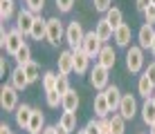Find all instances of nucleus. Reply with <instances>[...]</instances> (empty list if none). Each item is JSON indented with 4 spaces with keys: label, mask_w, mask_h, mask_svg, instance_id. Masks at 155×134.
I'll return each instance as SVG.
<instances>
[{
    "label": "nucleus",
    "mask_w": 155,
    "mask_h": 134,
    "mask_svg": "<svg viewBox=\"0 0 155 134\" xmlns=\"http://www.w3.org/2000/svg\"><path fill=\"white\" fill-rule=\"evenodd\" d=\"M85 38V31L79 20H72L70 25L65 27V40L68 45H70V49H81V42Z\"/></svg>",
    "instance_id": "obj_1"
},
{
    "label": "nucleus",
    "mask_w": 155,
    "mask_h": 134,
    "mask_svg": "<svg viewBox=\"0 0 155 134\" xmlns=\"http://www.w3.org/2000/svg\"><path fill=\"white\" fill-rule=\"evenodd\" d=\"M126 67H128L130 74L142 72V67H144V49L140 45H130L128 47V51H126Z\"/></svg>",
    "instance_id": "obj_2"
},
{
    "label": "nucleus",
    "mask_w": 155,
    "mask_h": 134,
    "mask_svg": "<svg viewBox=\"0 0 155 134\" xmlns=\"http://www.w3.org/2000/svg\"><path fill=\"white\" fill-rule=\"evenodd\" d=\"M0 105H2L5 112H16V107H18V89L14 87V85H2V89H0Z\"/></svg>",
    "instance_id": "obj_3"
},
{
    "label": "nucleus",
    "mask_w": 155,
    "mask_h": 134,
    "mask_svg": "<svg viewBox=\"0 0 155 134\" xmlns=\"http://www.w3.org/2000/svg\"><path fill=\"white\" fill-rule=\"evenodd\" d=\"M108 72H110V69H106L104 65H99V63H97L92 69H90V83H92L94 89L104 92V89L110 85V83H108Z\"/></svg>",
    "instance_id": "obj_4"
},
{
    "label": "nucleus",
    "mask_w": 155,
    "mask_h": 134,
    "mask_svg": "<svg viewBox=\"0 0 155 134\" xmlns=\"http://www.w3.org/2000/svg\"><path fill=\"white\" fill-rule=\"evenodd\" d=\"M23 38H25V34L18 29V27H16V29H9V36H7V40H5V45H2L5 51H7L9 56H16V54H18V49L25 45Z\"/></svg>",
    "instance_id": "obj_5"
},
{
    "label": "nucleus",
    "mask_w": 155,
    "mask_h": 134,
    "mask_svg": "<svg viewBox=\"0 0 155 134\" xmlns=\"http://www.w3.org/2000/svg\"><path fill=\"white\" fill-rule=\"evenodd\" d=\"M63 36H65V29H63V23H61V20H58L56 18V16H54V18H47V42H50V45H58V42H61V38H63Z\"/></svg>",
    "instance_id": "obj_6"
},
{
    "label": "nucleus",
    "mask_w": 155,
    "mask_h": 134,
    "mask_svg": "<svg viewBox=\"0 0 155 134\" xmlns=\"http://www.w3.org/2000/svg\"><path fill=\"white\" fill-rule=\"evenodd\" d=\"M101 47H104V42L99 40V36L94 34V31H85V38L81 42V49L88 54L90 58H97L99 51H101Z\"/></svg>",
    "instance_id": "obj_7"
},
{
    "label": "nucleus",
    "mask_w": 155,
    "mask_h": 134,
    "mask_svg": "<svg viewBox=\"0 0 155 134\" xmlns=\"http://www.w3.org/2000/svg\"><path fill=\"white\" fill-rule=\"evenodd\" d=\"M117 112H119L126 121H130L133 116H135V112H137V101H135V96H133V94H124V96H121V103H119V110H117Z\"/></svg>",
    "instance_id": "obj_8"
},
{
    "label": "nucleus",
    "mask_w": 155,
    "mask_h": 134,
    "mask_svg": "<svg viewBox=\"0 0 155 134\" xmlns=\"http://www.w3.org/2000/svg\"><path fill=\"white\" fill-rule=\"evenodd\" d=\"M34 18H36V14L31 11V9H23V11H18V16H16V27H18L25 36H29L31 25H34Z\"/></svg>",
    "instance_id": "obj_9"
},
{
    "label": "nucleus",
    "mask_w": 155,
    "mask_h": 134,
    "mask_svg": "<svg viewBox=\"0 0 155 134\" xmlns=\"http://www.w3.org/2000/svg\"><path fill=\"white\" fill-rule=\"evenodd\" d=\"M31 114H34V107H31V105H27V103L18 105V107H16V112H14L16 125L23 127V130H27V125H29V121H31Z\"/></svg>",
    "instance_id": "obj_10"
},
{
    "label": "nucleus",
    "mask_w": 155,
    "mask_h": 134,
    "mask_svg": "<svg viewBox=\"0 0 155 134\" xmlns=\"http://www.w3.org/2000/svg\"><path fill=\"white\" fill-rule=\"evenodd\" d=\"M137 40H140V47L142 49H151L153 47V40H155V29L151 23H144L140 27V34H137Z\"/></svg>",
    "instance_id": "obj_11"
},
{
    "label": "nucleus",
    "mask_w": 155,
    "mask_h": 134,
    "mask_svg": "<svg viewBox=\"0 0 155 134\" xmlns=\"http://www.w3.org/2000/svg\"><path fill=\"white\" fill-rule=\"evenodd\" d=\"M74 72V51L72 49H65L58 54V74H65L70 76Z\"/></svg>",
    "instance_id": "obj_12"
},
{
    "label": "nucleus",
    "mask_w": 155,
    "mask_h": 134,
    "mask_svg": "<svg viewBox=\"0 0 155 134\" xmlns=\"http://www.w3.org/2000/svg\"><path fill=\"white\" fill-rule=\"evenodd\" d=\"M115 61H117L115 49L110 45H104V47H101V51H99V56H97V63H99V65H104L106 69H113L115 67Z\"/></svg>",
    "instance_id": "obj_13"
},
{
    "label": "nucleus",
    "mask_w": 155,
    "mask_h": 134,
    "mask_svg": "<svg viewBox=\"0 0 155 134\" xmlns=\"http://www.w3.org/2000/svg\"><path fill=\"white\" fill-rule=\"evenodd\" d=\"M29 36L34 40H43V38H47V20L45 18H41V16H36L34 18V25H31V31H29Z\"/></svg>",
    "instance_id": "obj_14"
},
{
    "label": "nucleus",
    "mask_w": 155,
    "mask_h": 134,
    "mask_svg": "<svg viewBox=\"0 0 155 134\" xmlns=\"http://www.w3.org/2000/svg\"><path fill=\"white\" fill-rule=\"evenodd\" d=\"M94 34L99 36V40H101V42H106V40H110V38L115 36V27L110 25L106 18H101L99 23H97V27H94Z\"/></svg>",
    "instance_id": "obj_15"
},
{
    "label": "nucleus",
    "mask_w": 155,
    "mask_h": 134,
    "mask_svg": "<svg viewBox=\"0 0 155 134\" xmlns=\"http://www.w3.org/2000/svg\"><path fill=\"white\" fill-rule=\"evenodd\" d=\"M104 94H106V101H108V105H110V110H119V103H121V94L119 92V87H117V85H108V87L104 89Z\"/></svg>",
    "instance_id": "obj_16"
},
{
    "label": "nucleus",
    "mask_w": 155,
    "mask_h": 134,
    "mask_svg": "<svg viewBox=\"0 0 155 134\" xmlns=\"http://www.w3.org/2000/svg\"><path fill=\"white\" fill-rule=\"evenodd\" d=\"M74 51V72L77 74H85L90 67V56L83 49H72Z\"/></svg>",
    "instance_id": "obj_17"
},
{
    "label": "nucleus",
    "mask_w": 155,
    "mask_h": 134,
    "mask_svg": "<svg viewBox=\"0 0 155 134\" xmlns=\"http://www.w3.org/2000/svg\"><path fill=\"white\" fill-rule=\"evenodd\" d=\"M43 130H45V116H43L41 110H36V107H34V114H31V121L27 125V132L29 134H41Z\"/></svg>",
    "instance_id": "obj_18"
},
{
    "label": "nucleus",
    "mask_w": 155,
    "mask_h": 134,
    "mask_svg": "<svg viewBox=\"0 0 155 134\" xmlns=\"http://www.w3.org/2000/svg\"><path fill=\"white\" fill-rule=\"evenodd\" d=\"M12 85L16 89H18V92H23L25 87H27L29 85V78H27V74H25V69H23V65H18L12 72Z\"/></svg>",
    "instance_id": "obj_19"
},
{
    "label": "nucleus",
    "mask_w": 155,
    "mask_h": 134,
    "mask_svg": "<svg viewBox=\"0 0 155 134\" xmlns=\"http://www.w3.org/2000/svg\"><path fill=\"white\" fill-rule=\"evenodd\" d=\"M115 42L119 47H128V42H130V25H126V23H121L119 27L115 29Z\"/></svg>",
    "instance_id": "obj_20"
},
{
    "label": "nucleus",
    "mask_w": 155,
    "mask_h": 134,
    "mask_svg": "<svg viewBox=\"0 0 155 134\" xmlns=\"http://www.w3.org/2000/svg\"><path fill=\"white\" fill-rule=\"evenodd\" d=\"M108 112H113V110H110L108 101H106V94L101 92V94L94 96V116H97V119H104V116H108Z\"/></svg>",
    "instance_id": "obj_21"
},
{
    "label": "nucleus",
    "mask_w": 155,
    "mask_h": 134,
    "mask_svg": "<svg viewBox=\"0 0 155 134\" xmlns=\"http://www.w3.org/2000/svg\"><path fill=\"white\" fill-rule=\"evenodd\" d=\"M137 92H140V96H144V98H151L155 94V85L151 83V78H148L146 74H142L140 80H137Z\"/></svg>",
    "instance_id": "obj_22"
},
{
    "label": "nucleus",
    "mask_w": 155,
    "mask_h": 134,
    "mask_svg": "<svg viewBox=\"0 0 155 134\" xmlns=\"http://www.w3.org/2000/svg\"><path fill=\"white\" fill-rule=\"evenodd\" d=\"M61 107L65 112H77V107H79V94L74 92V89L70 87L65 94H63V103H61Z\"/></svg>",
    "instance_id": "obj_23"
},
{
    "label": "nucleus",
    "mask_w": 155,
    "mask_h": 134,
    "mask_svg": "<svg viewBox=\"0 0 155 134\" xmlns=\"http://www.w3.org/2000/svg\"><path fill=\"white\" fill-rule=\"evenodd\" d=\"M142 119H144L146 125H153V123H155V103H153V98L144 101V105H142Z\"/></svg>",
    "instance_id": "obj_24"
},
{
    "label": "nucleus",
    "mask_w": 155,
    "mask_h": 134,
    "mask_svg": "<svg viewBox=\"0 0 155 134\" xmlns=\"http://www.w3.org/2000/svg\"><path fill=\"white\" fill-rule=\"evenodd\" d=\"M126 132V119L121 114L110 116V134H124Z\"/></svg>",
    "instance_id": "obj_25"
},
{
    "label": "nucleus",
    "mask_w": 155,
    "mask_h": 134,
    "mask_svg": "<svg viewBox=\"0 0 155 134\" xmlns=\"http://www.w3.org/2000/svg\"><path fill=\"white\" fill-rule=\"evenodd\" d=\"M58 123H61L65 130L74 132V130H77V112H65V110H63V114H61V119H58Z\"/></svg>",
    "instance_id": "obj_26"
},
{
    "label": "nucleus",
    "mask_w": 155,
    "mask_h": 134,
    "mask_svg": "<svg viewBox=\"0 0 155 134\" xmlns=\"http://www.w3.org/2000/svg\"><path fill=\"white\" fill-rule=\"evenodd\" d=\"M23 69H25V74H27V78H29V85H31V83H36V80H41V78H43V76H41V67L36 65L34 61L25 63V65H23Z\"/></svg>",
    "instance_id": "obj_27"
},
{
    "label": "nucleus",
    "mask_w": 155,
    "mask_h": 134,
    "mask_svg": "<svg viewBox=\"0 0 155 134\" xmlns=\"http://www.w3.org/2000/svg\"><path fill=\"white\" fill-rule=\"evenodd\" d=\"M106 20H108V23H110V25H113L115 29H117V27H119L121 23H124V14H121V9L110 7L108 11H106Z\"/></svg>",
    "instance_id": "obj_28"
},
{
    "label": "nucleus",
    "mask_w": 155,
    "mask_h": 134,
    "mask_svg": "<svg viewBox=\"0 0 155 134\" xmlns=\"http://www.w3.org/2000/svg\"><path fill=\"white\" fill-rule=\"evenodd\" d=\"M14 7H16L14 0H0V20H2V23L14 16Z\"/></svg>",
    "instance_id": "obj_29"
},
{
    "label": "nucleus",
    "mask_w": 155,
    "mask_h": 134,
    "mask_svg": "<svg viewBox=\"0 0 155 134\" xmlns=\"http://www.w3.org/2000/svg\"><path fill=\"white\" fill-rule=\"evenodd\" d=\"M45 101H47V107H58L63 103V94L58 89H52V92H45Z\"/></svg>",
    "instance_id": "obj_30"
},
{
    "label": "nucleus",
    "mask_w": 155,
    "mask_h": 134,
    "mask_svg": "<svg viewBox=\"0 0 155 134\" xmlns=\"http://www.w3.org/2000/svg\"><path fill=\"white\" fill-rule=\"evenodd\" d=\"M56 74L54 72H45V74H43V89H45V92H52V89H56Z\"/></svg>",
    "instance_id": "obj_31"
},
{
    "label": "nucleus",
    "mask_w": 155,
    "mask_h": 134,
    "mask_svg": "<svg viewBox=\"0 0 155 134\" xmlns=\"http://www.w3.org/2000/svg\"><path fill=\"white\" fill-rule=\"evenodd\" d=\"M14 58H16V63H18V65H25V63H29V61H31V49H29L27 42H25V45L18 49V54H16Z\"/></svg>",
    "instance_id": "obj_32"
},
{
    "label": "nucleus",
    "mask_w": 155,
    "mask_h": 134,
    "mask_svg": "<svg viewBox=\"0 0 155 134\" xmlns=\"http://www.w3.org/2000/svg\"><path fill=\"white\" fill-rule=\"evenodd\" d=\"M56 89H58L61 94H65L68 89H70V80H68L65 74H58V78H56Z\"/></svg>",
    "instance_id": "obj_33"
},
{
    "label": "nucleus",
    "mask_w": 155,
    "mask_h": 134,
    "mask_svg": "<svg viewBox=\"0 0 155 134\" xmlns=\"http://www.w3.org/2000/svg\"><path fill=\"white\" fill-rule=\"evenodd\" d=\"M25 2H27V9H31L34 14H41L45 7V0H25Z\"/></svg>",
    "instance_id": "obj_34"
},
{
    "label": "nucleus",
    "mask_w": 155,
    "mask_h": 134,
    "mask_svg": "<svg viewBox=\"0 0 155 134\" xmlns=\"http://www.w3.org/2000/svg\"><path fill=\"white\" fill-rule=\"evenodd\" d=\"M110 7H113V0H94V9L101 14H106Z\"/></svg>",
    "instance_id": "obj_35"
},
{
    "label": "nucleus",
    "mask_w": 155,
    "mask_h": 134,
    "mask_svg": "<svg viewBox=\"0 0 155 134\" xmlns=\"http://www.w3.org/2000/svg\"><path fill=\"white\" fill-rule=\"evenodd\" d=\"M72 5H74V0H56V7H58V11H63V14H68L72 9Z\"/></svg>",
    "instance_id": "obj_36"
},
{
    "label": "nucleus",
    "mask_w": 155,
    "mask_h": 134,
    "mask_svg": "<svg viewBox=\"0 0 155 134\" xmlns=\"http://www.w3.org/2000/svg\"><path fill=\"white\" fill-rule=\"evenodd\" d=\"M83 130H85V134H101V130H99V121H88V125H85Z\"/></svg>",
    "instance_id": "obj_37"
},
{
    "label": "nucleus",
    "mask_w": 155,
    "mask_h": 134,
    "mask_svg": "<svg viewBox=\"0 0 155 134\" xmlns=\"http://www.w3.org/2000/svg\"><path fill=\"white\" fill-rule=\"evenodd\" d=\"M99 121V130L101 134H110V119L108 116H104V119H97Z\"/></svg>",
    "instance_id": "obj_38"
},
{
    "label": "nucleus",
    "mask_w": 155,
    "mask_h": 134,
    "mask_svg": "<svg viewBox=\"0 0 155 134\" xmlns=\"http://www.w3.org/2000/svg\"><path fill=\"white\" fill-rule=\"evenodd\" d=\"M144 18H146V23H155V5H148V9L144 11Z\"/></svg>",
    "instance_id": "obj_39"
},
{
    "label": "nucleus",
    "mask_w": 155,
    "mask_h": 134,
    "mask_svg": "<svg viewBox=\"0 0 155 134\" xmlns=\"http://www.w3.org/2000/svg\"><path fill=\"white\" fill-rule=\"evenodd\" d=\"M144 74H146V76L151 78V83L155 85V63H151V65H148L146 69H144Z\"/></svg>",
    "instance_id": "obj_40"
},
{
    "label": "nucleus",
    "mask_w": 155,
    "mask_h": 134,
    "mask_svg": "<svg viewBox=\"0 0 155 134\" xmlns=\"http://www.w3.org/2000/svg\"><path fill=\"white\" fill-rule=\"evenodd\" d=\"M135 2H137V9L144 14V11L148 9V5H151V0H135Z\"/></svg>",
    "instance_id": "obj_41"
},
{
    "label": "nucleus",
    "mask_w": 155,
    "mask_h": 134,
    "mask_svg": "<svg viewBox=\"0 0 155 134\" xmlns=\"http://www.w3.org/2000/svg\"><path fill=\"white\" fill-rule=\"evenodd\" d=\"M41 134H56V125H45V130Z\"/></svg>",
    "instance_id": "obj_42"
},
{
    "label": "nucleus",
    "mask_w": 155,
    "mask_h": 134,
    "mask_svg": "<svg viewBox=\"0 0 155 134\" xmlns=\"http://www.w3.org/2000/svg\"><path fill=\"white\" fill-rule=\"evenodd\" d=\"M5 72H7V58H0V74L5 76Z\"/></svg>",
    "instance_id": "obj_43"
},
{
    "label": "nucleus",
    "mask_w": 155,
    "mask_h": 134,
    "mask_svg": "<svg viewBox=\"0 0 155 134\" xmlns=\"http://www.w3.org/2000/svg\"><path fill=\"white\" fill-rule=\"evenodd\" d=\"M0 134H12V127H9L7 123H2V125H0Z\"/></svg>",
    "instance_id": "obj_44"
},
{
    "label": "nucleus",
    "mask_w": 155,
    "mask_h": 134,
    "mask_svg": "<svg viewBox=\"0 0 155 134\" xmlns=\"http://www.w3.org/2000/svg\"><path fill=\"white\" fill-rule=\"evenodd\" d=\"M56 134H70V130H65V127L58 123V125H56Z\"/></svg>",
    "instance_id": "obj_45"
},
{
    "label": "nucleus",
    "mask_w": 155,
    "mask_h": 134,
    "mask_svg": "<svg viewBox=\"0 0 155 134\" xmlns=\"http://www.w3.org/2000/svg\"><path fill=\"white\" fill-rule=\"evenodd\" d=\"M148 134H155V123H153V125H148Z\"/></svg>",
    "instance_id": "obj_46"
},
{
    "label": "nucleus",
    "mask_w": 155,
    "mask_h": 134,
    "mask_svg": "<svg viewBox=\"0 0 155 134\" xmlns=\"http://www.w3.org/2000/svg\"><path fill=\"white\" fill-rule=\"evenodd\" d=\"M151 51H153V56H155V40H153V47H151Z\"/></svg>",
    "instance_id": "obj_47"
},
{
    "label": "nucleus",
    "mask_w": 155,
    "mask_h": 134,
    "mask_svg": "<svg viewBox=\"0 0 155 134\" xmlns=\"http://www.w3.org/2000/svg\"><path fill=\"white\" fill-rule=\"evenodd\" d=\"M77 134H85V130H79V132H77Z\"/></svg>",
    "instance_id": "obj_48"
},
{
    "label": "nucleus",
    "mask_w": 155,
    "mask_h": 134,
    "mask_svg": "<svg viewBox=\"0 0 155 134\" xmlns=\"http://www.w3.org/2000/svg\"><path fill=\"white\" fill-rule=\"evenodd\" d=\"M151 98H153V103H155V94H153V96H151Z\"/></svg>",
    "instance_id": "obj_49"
},
{
    "label": "nucleus",
    "mask_w": 155,
    "mask_h": 134,
    "mask_svg": "<svg viewBox=\"0 0 155 134\" xmlns=\"http://www.w3.org/2000/svg\"><path fill=\"white\" fill-rule=\"evenodd\" d=\"M151 5H155V0H151Z\"/></svg>",
    "instance_id": "obj_50"
}]
</instances>
